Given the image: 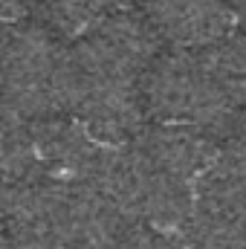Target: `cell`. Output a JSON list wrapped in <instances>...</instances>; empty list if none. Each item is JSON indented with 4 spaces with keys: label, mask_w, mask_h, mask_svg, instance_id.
Wrapping results in <instances>:
<instances>
[{
    "label": "cell",
    "mask_w": 246,
    "mask_h": 249,
    "mask_svg": "<svg viewBox=\"0 0 246 249\" xmlns=\"http://www.w3.org/2000/svg\"><path fill=\"white\" fill-rule=\"evenodd\" d=\"M165 41L139 6L119 9L70 44V116L105 142L133 139L148 119L142 81Z\"/></svg>",
    "instance_id": "6da1fadb"
},
{
    "label": "cell",
    "mask_w": 246,
    "mask_h": 249,
    "mask_svg": "<svg viewBox=\"0 0 246 249\" xmlns=\"http://www.w3.org/2000/svg\"><path fill=\"white\" fill-rule=\"evenodd\" d=\"M70 41L38 20L3 26L0 110L9 119H44L70 113Z\"/></svg>",
    "instance_id": "7a4b0ae2"
},
{
    "label": "cell",
    "mask_w": 246,
    "mask_h": 249,
    "mask_svg": "<svg viewBox=\"0 0 246 249\" xmlns=\"http://www.w3.org/2000/svg\"><path fill=\"white\" fill-rule=\"evenodd\" d=\"M0 249H75L70 186L64 183L3 186Z\"/></svg>",
    "instance_id": "3957f363"
},
{
    "label": "cell",
    "mask_w": 246,
    "mask_h": 249,
    "mask_svg": "<svg viewBox=\"0 0 246 249\" xmlns=\"http://www.w3.org/2000/svg\"><path fill=\"white\" fill-rule=\"evenodd\" d=\"M154 23L165 47L200 50L238 32V18L229 0H136Z\"/></svg>",
    "instance_id": "277c9868"
},
{
    "label": "cell",
    "mask_w": 246,
    "mask_h": 249,
    "mask_svg": "<svg viewBox=\"0 0 246 249\" xmlns=\"http://www.w3.org/2000/svg\"><path fill=\"white\" fill-rule=\"evenodd\" d=\"M217 151L197 183V200L246 220V107L214 130Z\"/></svg>",
    "instance_id": "5b68a950"
},
{
    "label": "cell",
    "mask_w": 246,
    "mask_h": 249,
    "mask_svg": "<svg viewBox=\"0 0 246 249\" xmlns=\"http://www.w3.org/2000/svg\"><path fill=\"white\" fill-rule=\"evenodd\" d=\"M241 32H244V35H246V29H241Z\"/></svg>",
    "instance_id": "8992f818"
}]
</instances>
